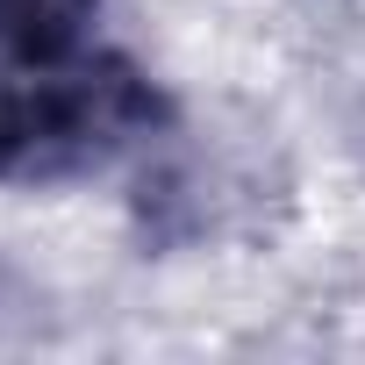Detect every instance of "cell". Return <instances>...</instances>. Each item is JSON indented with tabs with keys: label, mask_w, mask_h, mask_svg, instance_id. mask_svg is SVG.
<instances>
[{
	"label": "cell",
	"mask_w": 365,
	"mask_h": 365,
	"mask_svg": "<svg viewBox=\"0 0 365 365\" xmlns=\"http://www.w3.org/2000/svg\"><path fill=\"white\" fill-rule=\"evenodd\" d=\"M172 129L165 86L129 51L0 65V187H72Z\"/></svg>",
	"instance_id": "obj_1"
},
{
	"label": "cell",
	"mask_w": 365,
	"mask_h": 365,
	"mask_svg": "<svg viewBox=\"0 0 365 365\" xmlns=\"http://www.w3.org/2000/svg\"><path fill=\"white\" fill-rule=\"evenodd\" d=\"M108 0H0V65H36L79 51Z\"/></svg>",
	"instance_id": "obj_2"
}]
</instances>
